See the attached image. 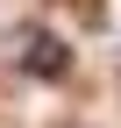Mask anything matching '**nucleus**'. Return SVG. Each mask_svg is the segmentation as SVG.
Returning <instances> with one entry per match:
<instances>
[{
    "label": "nucleus",
    "mask_w": 121,
    "mask_h": 128,
    "mask_svg": "<svg viewBox=\"0 0 121 128\" xmlns=\"http://www.w3.org/2000/svg\"><path fill=\"white\" fill-rule=\"evenodd\" d=\"M14 64H22L28 78H71V43L57 36V28H14Z\"/></svg>",
    "instance_id": "1"
}]
</instances>
